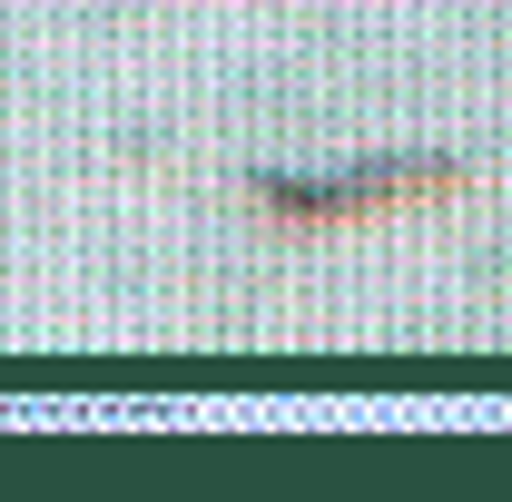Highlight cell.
<instances>
[{
  "instance_id": "cell-1",
  "label": "cell",
  "mask_w": 512,
  "mask_h": 502,
  "mask_svg": "<svg viewBox=\"0 0 512 502\" xmlns=\"http://www.w3.org/2000/svg\"><path fill=\"white\" fill-rule=\"evenodd\" d=\"M473 178L463 158H375V168H345V178H256V207L276 227H345V217H384V207H414V197H453Z\"/></svg>"
}]
</instances>
